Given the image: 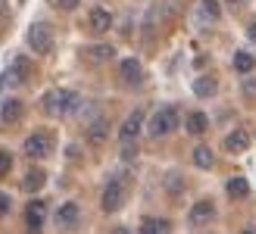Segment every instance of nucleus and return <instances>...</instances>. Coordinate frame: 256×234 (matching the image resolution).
<instances>
[{"label":"nucleus","instance_id":"obj_1","mask_svg":"<svg viewBox=\"0 0 256 234\" xmlns=\"http://www.w3.org/2000/svg\"><path fill=\"white\" fill-rule=\"evenodd\" d=\"M41 106L47 116H54V119H62V116H69L78 110V94L69 88H54V90H47V94L41 97Z\"/></svg>","mask_w":256,"mask_h":234},{"label":"nucleus","instance_id":"obj_2","mask_svg":"<svg viewBox=\"0 0 256 234\" xmlns=\"http://www.w3.org/2000/svg\"><path fill=\"white\" fill-rule=\"evenodd\" d=\"M175 128H178V110L175 106H162V110L153 112V119L147 122V134L160 140V138H169Z\"/></svg>","mask_w":256,"mask_h":234},{"label":"nucleus","instance_id":"obj_3","mask_svg":"<svg viewBox=\"0 0 256 234\" xmlns=\"http://www.w3.org/2000/svg\"><path fill=\"white\" fill-rule=\"evenodd\" d=\"M128 200V188H125V181L116 178V181H110V184L104 188V197H100V206H104V212H119L122 206Z\"/></svg>","mask_w":256,"mask_h":234},{"label":"nucleus","instance_id":"obj_4","mask_svg":"<svg viewBox=\"0 0 256 234\" xmlns=\"http://www.w3.org/2000/svg\"><path fill=\"white\" fill-rule=\"evenodd\" d=\"M25 156H32V160H44V156L54 153V134L50 132H34L25 138Z\"/></svg>","mask_w":256,"mask_h":234},{"label":"nucleus","instance_id":"obj_5","mask_svg":"<svg viewBox=\"0 0 256 234\" xmlns=\"http://www.w3.org/2000/svg\"><path fill=\"white\" fill-rule=\"evenodd\" d=\"M28 47L34 50V54H50L54 50V32H50V25L44 22H34L32 28H28Z\"/></svg>","mask_w":256,"mask_h":234},{"label":"nucleus","instance_id":"obj_6","mask_svg":"<svg viewBox=\"0 0 256 234\" xmlns=\"http://www.w3.org/2000/svg\"><path fill=\"white\" fill-rule=\"evenodd\" d=\"M84 138H88V144L100 147L110 138V122L104 119V116H94L91 122H84Z\"/></svg>","mask_w":256,"mask_h":234},{"label":"nucleus","instance_id":"obj_7","mask_svg":"<svg viewBox=\"0 0 256 234\" xmlns=\"http://www.w3.org/2000/svg\"><path fill=\"white\" fill-rule=\"evenodd\" d=\"M140 128H144V110H134V112L122 122V128H119V140H122V144H134V138L140 134Z\"/></svg>","mask_w":256,"mask_h":234},{"label":"nucleus","instance_id":"obj_8","mask_svg":"<svg viewBox=\"0 0 256 234\" xmlns=\"http://www.w3.org/2000/svg\"><path fill=\"white\" fill-rule=\"evenodd\" d=\"M212 218H216V203H212V200H200V203L190 206V212H188V222L194 225V228L212 222Z\"/></svg>","mask_w":256,"mask_h":234},{"label":"nucleus","instance_id":"obj_9","mask_svg":"<svg viewBox=\"0 0 256 234\" xmlns=\"http://www.w3.org/2000/svg\"><path fill=\"white\" fill-rule=\"evenodd\" d=\"M44 218H47V203L44 200H32L28 210H25V225H28V231L38 234L44 228Z\"/></svg>","mask_w":256,"mask_h":234},{"label":"nucleus","instance_id":"obj_10","mask_svg":"<svg viewBox=\"0 0 256 234\" xmlns=\"http://www.w3.org/2000/svg\"><path fill=\"white\" fill-rule=\"evenodd\" d=\"M78 218H82L78 203H62L60 210H56V228H62V231H72L75 225H78Z\"/></svg>","mask_w":256,"mask_h":234},{"label":"nucleus","instance_id":"obj_11","mask_svg":"<svg viewBox=\"0 0 256 234\" xmlns=\"http://www.w3.org/2000/svg\"><path fill=\"white\" fill-rule=\"evenodd\" d=\"M88 28H91L94 34H104L112 28V12L104 10V6H94L91 10V16H88Z\"/></svg>","mask_w":256,"mask_h":234},{"label":"nucleus","instance_id":"obj_12","mask_svg":"<svg viewBox=\"0 0 256 234\" xmlns=\"http://www.w3.org/2000/svg\"><path fill=\"white\" fill-rule=\"evenodd\" d=\"M119 75H122V82L125 84H140L144 82V66H140V60H122L119 62Z\"/></svg>","mask_w":256,"mask_h":234},{"label":"nucleus","instance_id":"obj_13","mask_svg":"<svg viewBox=\"0 0 256 234\" xmlns=\"http://www.w3.org/2000/svg\"><path fill=\"white\" fill-rule=\"evenodd\" d=\"M6 78H10V82H28V78H32V60L28 56H16L10 62Z\"/></svg>","mask_w":256,"mask_h":234},{"label":"nucleus","instance_id":"obj_14","mask_svg":"<svg viewBox=\"0 0 256 234\" xmlns=\"http://www.w3.org/2000/svg\"><path fill=\"white\" fill-rule=\"evenodd\" d=\"M225 150H228V153H244V150H250V134L244 132V128L232 132V134L225 138Z\"/></svg>","mask_w":256,"mask_h":234},{"label":"nucleus","instance_id":"obj_15","mask_svg":"<svg viewBox=\"0 0 256 234\" xmlns=\"http://www.w3.org/2000/svg\"><path fill=\"white\" fill-rule=\"evenodd\" d=\"M216 90H219V82H216L212 75H200V78H194V94H197V97L210 100V97H216Z\"/></svg>","mask_w":256,"mask_h":234},{"label":"nucleus","instance_id":"obj_16","mask_svg":"<svg viewBox=\"0 0 256 234\" xmlns=\"http://www.w3.org/2000/svg\"><path fill=\"white\" fill-rule=\"evenodd\" d=\"M19 119H22V100H4L0 122H4V125H16Z\"/></svg>","mask_w":256,"mask_h":234},{"label":"nucleus","instance_id":"obj_17","mask_svg":"<svg viewBox=\"0 0 256 234\" xmlns=\"http://www.w3.org/2000/svg\"><path fill=\"white\" fill-rule=\"evenodd\" d=\"M184 128H188V134H206V128H210L206 112H188Z\"/></svg>","mask_w":256,"mask_h":234},{"label":"nucleus","instance_id":"obj_18","mask_svg":"<svg viewBox=\"0 0 256 234\" xmlns=\"http://www.w3.org/2000/svg\"><path fill=\"white\" fill-rule=\"evenodd\" d=\"M250 194V181L244 175H234V178H228V197L232 200H244Z\"/></svg>","mask_w":256,"mask_h":234},{"label":"nucleus","instance_id":"obj_19","mask_svg":"<svg viewBox=\"0 0 256 234\" xmlns=\"http://www.w3.org/2000/svg\"><path fill=\"white\" fill-rule=\"evenodd\" d=\"M84 56L91 60V62H110L112 56H116V50H112L110 44H94V47L84 50Z\"/></svg>","mask_w":256,"mask_h":234},{"label":"nucleus","instance_id":"obj_20","mask_svg":"<svg viewBox=\"0 0 256 234\" xmlns=\"http://www.w3.org/2000/svg\"><path fill=\"white\" fill-rule=\"evenodd\" d=\"M172 225L169 218H144V225H140V234H169Z\"/></svg>","mask_w":256,"mask_h":234},{"label":"nucleus","instance_id":"obj_21","mask_svg":"<svg viewBox=\"0 0 256 234\" xmlns=\"http://www.w3.org/2000/svg\"><path fill=\"white\" fill-rule=\"evenodd\" d=\"M234 69H238L240 75H250V72L256 69L253 54H247V50H238V54H234Z\"/></svg>","mask_w":256,"mask_h":234},{"label":"nucleus","instance_id":"obj_22","mask_svg":"<svg viewBox=\"0 0 256 234\" xmlns=\"http://www.w3.org/2000/svg\"><path fill=\"white\" fill-rule=\"evenodd\" d=\"M194 166H197V168H212V166H216V153H212L210 147H197V150H194Z\"/></svg>","mask_w":256,"mask_h":234},{"label":"nucleus","instance_id":"obj_23","mask_svg":"<svg viewBox=\"0 0 256 234\" xmlns=\"http://www.w3.org/2000/svg\"><path fill=\"white\" fill-rule=\"evenodd\" d=\"M44 181H47V175L34 168V172H28V175H25V181H22V190L34 194V190H41V188H44Z\"/></svg>","mask_w":256,"mask_h":234},{"label":"nucleus","instance_id":"obj_24","mask_svg":"<svg viewBox=\"0 0 256 234\" xmlns=\"http://www.w3.org/2000/svg\"><path fill=\"white\" fill-rule=\"evenodd\" d=\"M200 10H203V16L206 19H219L222 16V6H219V0H200Z\"/></svg>","mask_w":256,"mask_h":234},{"label":"nucleus","instance_id":"obj_25","mask_svg":"<svg viewBox=\"0 0 256 234\" xmlns=\"http://www.w3.org/2000/svg\"><path fill=\"white\" fill-rule=\"evenodd\" d=\"M240 94H244L250 103H256V78L253 75H247L244 82H240Z\"/></svg>","mask_w":256,"mask_h":234},{"label":"nucleus","instance_id":"obj_26","mask_svg":"<svg viewBox=\"0 0 256 234\" xmlns=\"http://www.w3.org/2000/svg\"><path fill=\"white\" fill-rule=\"evenodd\" d=\"M12 168V153L10 150H0V178H6Z\"/></svg>","mask_w":256,"mask_h":234},{"label":"nucleus","instance_id":"obj_27","mask_svg":"<svg viewBox=\"0 0 256 234\" xmlns=\"http://www.w3.org/2000/svg\"><path fill=\"white\" fill-rule=\"evenodd\" d=\"M78 4H82V0H56V6H60V10H75Z\"/></svg>","mask_w":256,"mask_h":234},{"label":"nucleus","instance_id":"obj_28","mask_svg":"<svg viewBox=\"0 0 256 234\" xmlns=\"http://www.w3.org/2000/svg\"><path fill=\"white\" fill-rule=\"evenodd\" d=\"M10 212V197L6 194H0V216H6Z\"/></svg>","mask_w":256,"mask_h":234},{"label":"nucleus","instance_id":"obj_29","mask_svg":"<svg viewBox=\"0 0 256 234\" xmlns=\"http://www.w3.org/2000/svg\"><path fill=\"white\" fill-rule=\"evenodd\" d=\"M228 6H232V10H240V6H247V0H228Z\"/></svg>","mask_w":256,"mask_h":234},{"label":"nucleus","instance_id":"obj_30","mask_svg":"<svg viewBox=\"0 0 256 234\" xmlns=\"http://www.w3.org/2000/svg\"><path fill=\"white\" fill-rule=\"evenodd\" d=\"M247 34H250V41H256V22H253L250 28H247Z\"/></svg>","mask_w":256,"mask_h":234},{"label":"nucleus","instance_id":"obj_31","mask_svg":"<svg viewBox=\"0 0 256 234\" xmlns=\"http://www.w3.org/2000/svg\"><path fill=\"white\" fill-rule=\"evenodd\" d=\"M112 234H132V231H128V228H116V231H112Z\"/></svg>","mask_w":256,"mask_h":234},{"label":"nucleus","instance_id":"obj_32","mask_svg":"<svg viewBox=\"0 0 256 234\" xmlns=\"http://www.w3.org/2000/svg\"><path fill=\"white\" fill-rule=\"evenodd\" d=\"M240 234H256V231H240Z\"/></svg>","mask_w":256,"mask_h":234}]
</instances>
